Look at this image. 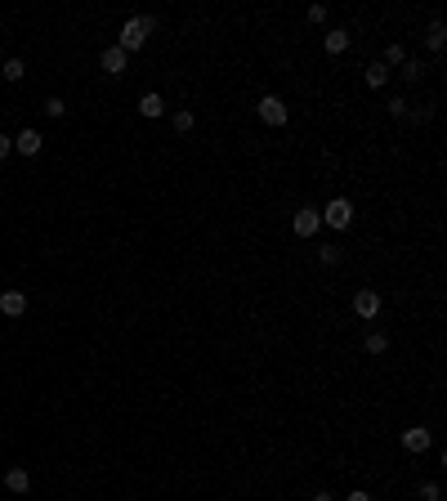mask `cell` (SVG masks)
<instances>
[{
  "mask_svg": "<svg viewBox=\"0 0 447 501\" xmlns=\"http://www.w3.org/2000/svg\"><path fill=\"white\" fill-rule=\"evenodd\" d=\"M144 45H148L144 23H139V18H126V23H121V41H117V50H121V54H139Z\"/></svg>",
  "mask_w": 447,
  "mask_h": 501,
  "instance_id": "1",
  "label": "cell"
},
{
  "mask_svg": "<svg viewBox=\"0 0 447 501\" xmlns=\"http://www.w3.org/2000/svg\"><path fill=\"white\" fill-rule=\"evenodd\" d=\"M255 112H260V121H264V126H287V117H291V112H287V103H282L278 94H264Z\"/></svg>",
  "mask_w": 447,
  "mask_h": 501,
  "instance_id": "2",
  "label": "cell"
},
{
  "mask_svg": "<svg viewBox=\"0 0 447 501\" xmlns=\"http://www.w3.org/2000/svg\"><path fill=\"white\" fill-rule=\"evenodd\" d=\"M322 224H331V229H349V224H354V202H349V197H336V202L322 211Z\"/></svg>",
  "mask_w": 447,
  "mask_h": 501,
  "instance_id": "3",
  "label": "cell"
},
{
  "mask_svg": "<svg viewBox=\"0 0 447 501\" xmlns=\"http://www.w3.org/2000/svg\"><path fill=\"white\" fill-rule=\"evenodd\" d=\"M291 229H296V238H313V233L322 229V215L313 211V206H300L296 220H291Z\"/></svg>",
  "mask_w": 447,
  "mask_h": 501,
  "instance_id": "4",
  "label": "cell"
},
{
  "mask_svg": "<svg viewBox=\"0 0 447 501\" xmlns=\"http://www.w3.org/2000/svg\"><path fill=\"white\" fill-rule=\"evenodd\" d=\"M126 63H130V54H121L117 45H108V50L99 54V68L108 72V77H121V72H126Z\"/></svg>",
  "mask_w": 447,
  "mask_h": 501,
  "instance_id": "5",
  "label": "cell"
},
{
  "mask_svg": "<svg viewBox=\"0 0 447 501\" xmlns=\"http://www.w3.org/2000/svg\"><path fill=\"white\" fill-rule=\"evenodd\" d=\"M430 443H434V434L425 430V425H412V430H403V448H407V452H425Z\"/></svg>",
  "mask_w": 447,
  "mask_h": 501,
  "instance_id": "6",
  "label": "cell"
},
{
  "mask_svg": "<svg viewBox=\"0 0 447 501\" xmlns=\"http://www.w3.org/2000/svg\"><path fill=\"white\" fill-rule=\"evenodd\" d=\"M45 148V139H41V130H23V135L14 139V153H23V157H36Z\"/></svg>",
  "mask_w": 447,
  "mask_h": 501,
  "instance_id": "7",
  "label": "cell"
},
{
  "mask_svg": "<svg viewBox=\"0 0 447 501\" xmlns=\"http://www.w3.org/2000/svg\"><path fill=\"white\" fill-rule=\"evenodd\" d=\"M0 314L5 318H23L27 314V296L23 291H5V296H0Z\"/></svg>",
  "mask_w": 447,
  "mask_h": 501,
  "instance_id": "8",
  "label": "cell"
},
{
  "mask_svg": "<svg viewBox=\"0 0 447 501\" xmlns=\"http://www.w3.org/2000/svg\"><path fill=\"white\" fill-rule=\"evenodd\" d=\"M354 314L358 318H376L380 314V296H376V291H358V296H354Z\"/></svg>",
  "mask_w": 447,
  "mask_h": 501,
  "instance_id": "9",
  "label": "cell"
},
{
  "mask_svg": "<svg viewBox=\"0 0 447 501\" xmlns=\"http://www.w3.org/2000/svg\"><path fill=\"white\" fill-rule=\"evenodd\" d=\"M161 112H166V99H161L157 90H148L144 99H139V117H148V121H157Z\"/></svg>",
  "mask_w": 447,
  "mask_h": 501,
  "instance_id": "10",
  "label": "cell"
},
{
  "mask_svg": "<svg viewBox=\"0 0 447 501\" xmlns=\"http://www.w3.org/2000/svg\"><path fill=\"white\" fill-rule=\"evenodd\" d=\"M322 45H327V54H345L349 50V32L345 27H331V32L322 36Z\"/></svg>",
  "mask_w": 447,
  "mask_h": 501,
  "instance_id": "11",
  "label": "cell"
},
{
  "mask_svg": "<svg viewBox=\"0 0 447 501\" xmlns=\"http://www.w3.org/2000/svg\"><path fill=\"white\" fill-rule=\"evenodd\" d=\"M5 488H9V493H27V488H32V475H27L23 466H14V470L5 475Z\"/></svg>",
  "mask_w": 447,
  "mask_h": 501,
  "instance_id": "12",
  "label": "cell"
},
{
  "mask_svg": "<svg viewBox=\"0 0 447 501\" xmlns=\"http://www.w3.org/2000/svg\"><path fill=\"white\" fill-rule=\"evenodd\" d=\"M425 45H430L434 54H439L443 45H447V27H443V18H434V23H430V32H425Z\"/></svg>",
  "mask_w": 447,
  "mask_h": 501,
  "instance_id": "13",
  "label": "cell"
},
{
  "mask_svg": "<svg viewBox=\"0 0 447 501\" xmlns=\"http://www.w3.org/2000/svg\"><path fill=\"white\" fill-rule=\"evenodd\" d=\"M385 81H389V68L385 63H372V68H367V85H372V90H385Z\"/></svg>",
  "mask_w": 447,
  "mask_h": 501,
  "instance_id": "14",
  "label": "cell"
},
{
  "mask_svg": "<svg viewBox=\"0 0 447 501\" xmlns=\"http://www.w3.org/2000/svg\"><path fill=\"white\" fill-rule=\"evenodd\" d=\"M380 63H385V68H394V63H407V50H403V45H385V59H380Z\"/></svg>",
  "mask_w": 447,
  "mask_h": 501,
  "instance_id": "15",
  "label": "cell"
},
{
  "mask_svg": "<svg viewBox=\"0 0 447 501\" xmlns=\"http://www.w3.org/2000/svg\"><path fill=\"white\" fill-rule=\"evenodd\" d=\"M23 77H27V63L23 59H9L5 63V81H23Z\"/></svg>",
  "mask_w": 447,
  "mask_h": 501,
  "instance_id": "16",
  "label": "cell"
},
{
  "mask_svg": "<svg viewBox=\"0 0 447 501\" xmlns=\"http://www.w3.org/2000/svg\"><path fill=\"white\" fill-rule=\"evenodd\" d=\"M421 72H425V68H421V59H407V63H403V81H407V85L421 81Z\"/></svg>",
  "mask_w": 447,
  "mask_h": 501,
  "instance_id": "17",
  "label": "cell"
},
{
  "mask_svg": "<svg viewBox=\"0 0 447 501\" xmlns=\"http://www.w3.org/2000/svg\"><path fill=\"white\" fill-rule=\"evenodd\" d=\"M385 349H389V336L385 332H372V336H367V354H385Z\"/></svg>",
  "mask_w": 447,
  "mask_h": 501,
  "instance_id": "18",
  "label": "cell"
},
{
  "mask_svg": "<svg viewBox=\"0 0 447 501\" xmlns=\"http://www.w3.org/2000/svg\"><path fill=\"white\" fill-rule=\"evenodd\" d=\"M318 260H322V264H340V247H336V242H327V247H318Z\"/></svg>",
  "mask_w": 447,
  "mask_h": 501,
  "instance_id": "19",
  "label": "cell"
},
{
  "mask_svg": "<svg viewBox=\"0 0 447 501\" xmlns=\"http://www.w3.org/2000/svg\"><path fill=\"white\" fill-rule=\"evenodd\" d=\"M41 112H45V117H54V121H59L63 112H68V103H63V99H45V108H41Z\"/></svg>",
  "mask_w": 447,
  "mask_h": 501,
  "instance_id": "20",
  "label": "cell"
},
{
  "mask_svg": "<svg viewBox=\"0 0 447 501\" xmlns=\"http://www.w3.org/2000/svg\"><path fill=\"white\" fill-rule=\"evenodd\" d=\"M389 112H394V117H407V112H412V103H407L403 94H394V99H389Z\"/></svg>",
  "mask_w": 447,
  "mask_h": 501,
  "instance_id": "21",
  "label": "cell"
},
{
  "mask_svg": "<svg viewBox=\"0 0 447 501\" xmlns=\"http://www.w3.org/2000/svg\"><path fill=\"white\" fill-rule=\"evenodd\" d=\"M175 130H179V135H188V130H193V112L179 108V112H175Z\"/></svg>",
  "mask_w": 447,
  "mask_h": 501,
  "instance_id": "22",
  "label": "cell"
},
{
  "mask_svg": "<svg viewBox=\"0 0 447 501\" xmlns=\"http://www.w3.org/2000/svg\"><path fill=\"white\" fill-rule=\"evenodd\" d=\"M439 497H443L439 484H425V488H421V501H439Z\"/></svg>",
  "mask_w": 447,
  "mask_h": 501,
  "instance_id": "23",
  "label": "cell"
},
{
  "mask_svg": "<svg viewBox=\"0 0 447 501\" xmlns=\"http://www.w3.org/2000/svg\"><path fill=\"white\" fill-rule=\"evenodd\" d=\"M309 23H327V5H313L309 9Z\"/></svg>",
  "mask_w": 447,
  "mask_h": 501,
  "instance_id": "24",
  "label": "cell"
},
{
  "mask_svg": "<svg viewBox=\"0 0 447 501\" xmlns=\"http://www.w3.org/2000/svg\"><path fill=\"white\" fill-rule=\"evenodd\" d=\"M9 153H14V139H9V135H0V157H9Z\"/></svg>",
  "mask_w": 447,
  "mask_h": 501,
  "instance_id": "25",
  "label": "cell"
},
{
  "mask_svg": "<svg viewBox=\"0 0 447 501\" xmlns=\"http://www.w3.org/2000/svg\"><path fill=\"white\" fill-rule=\"evenodd\" d=\"M349 501H372V493H363V488H354V493H349Z\"/></svg>",
  "mask_w": 447,
  "mask_h": 501,
  "instance_id": "26",
  "label": "cell"
},
{
  "mask_svg": "<svg viewBox=\"0 0 447 501\" xmlns=\"http://www.w3.org/2000/svg\"><path fill=\"white\" fill-rule=\"evenodd\" d=\"M313 501H336V497H331V493H313Z\"/></svg>",
  "mask_w": 447,
  "mask_h": 501,
  "instance_id": "27",
  "label": "cell"
}]
</instances>
